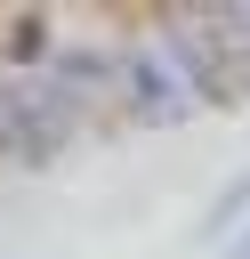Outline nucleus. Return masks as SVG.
<instances>
[{"mask_svg": "<svg viewBox=\"0 0 250 259\" xmlns=\"http://www.w3.org/2000/svg\"><path fill=\"white\" fill-rule=\"evenodd\" d=\"M81 130L89 113L65 105L40 73H0V162L8 170H56Z\"/></svg>", "mask_w": 250, "mask_h": 259, "instance_id": "1", "label": "nucleus"}, {"mask_svg": "<svg viewBox=\"0 0 250 259\" xmlns=\"http://www.w3.org/2000/svg\"><path fill=\"white\" fill-rule=\"evenodd\" d=\"M121 113H129L137 130H169V121H194V113H202V97H194L185 65H177V57L161 49V32L129 40V81H121Z\"/></svg>", "mask_w": 250, "mask_h": 259, "instance_id": "2", "label": "nucleus"}, {"mask_svg": "<svg viewBox=\"0 0 250 259\" xmlns=\"http://www.w3.org/2000/svg\"><path fill=\"white\" fill-rule=\"evenodd\" d=\"M65 105H81V113H105V105H121V81H129V40H113V32H81V40H65L56 57H48V73H40Z\"/></svg>", "mask_w": 250, "mask_h": 259, "instance_id": "3", "label": "nucleus"}, {"mask_svg": "<svg viewBox=\"0 0 250 259\" xmlns=\"http://www.w3.org/2000/svg\"><path fill=\"white\" fill-rule=\"evenodd\" d=\"M65 49L48 8H0V73H48V57Z\"/></svg>", "mask_w": 250, "mask_h": 259, "instance_id": "4", "label": "nucleus"}, {"mask_svg": "<svg viewBox=\"0 0 250 259\" xmlns=\"http://www.w3.org/2000/svg\"><path fill=\"white\" fill-rule=\"evenodd\" d=\"M242 219H250V170H242L234 186H218V194H210V210H202V243H218V235H226V227H242Z\"/></svg>", "mask_w": 250, "mask_h": 259, "instance_id": "5", "label": "nucleus"}, {"mask_svg": "<svg viewBox=\"0 0 250 259\" xmlns=\"http://www.w3.org/2000/svg\"><path fill=\"white\" fill-rule=\"evenodd\" d=\"M218 259H250V227H242V235H234V243H226Z\"/></svg>", "mask_w": 250, "mask_h": 259, "instance_id": "6", "label": "nucleus"}, {"mask_svg": "<svg viewBox=\"0 0 250 259\" xmlns=\"http://www.w3.org/2000/svg\"><path fill=\"white\" fill-rule=\"evenodd\" d=\"M0 170H8V162H0Z\"/></svg>", "mask_w": 250, "mask_h": 259, "instance_id": "7", "label": "nucleus"}]
</instances>
